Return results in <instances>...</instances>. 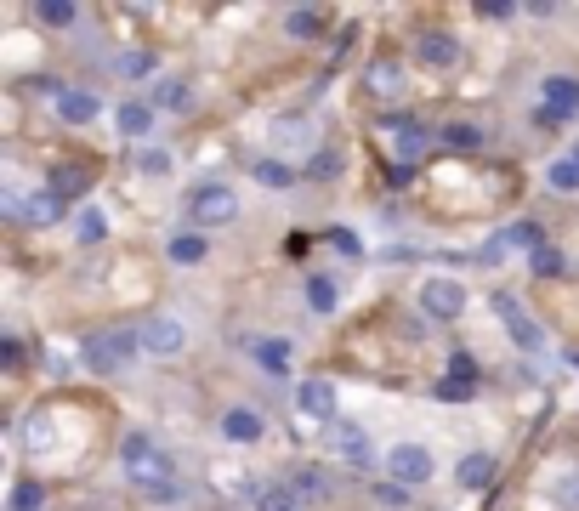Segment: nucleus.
<instances>
[{"instance_id": "4be33fe9", "label": "nucleus", "mask_w": 579, "mask_h": 511, "mask_svg": "<svg viewBox=\"0 0 579 511\" xmlns=\"http://www.w3.org/2000/svg\"><path fill=\"white\" fill-rule=\"evenodd\" d=\"M335 301H341L335 279L330 273H313V279H307V307H313V313H335Z\"/></svg>"}, {"instance_id": "1a4fd4ad", "label": "nucleus", "mask_w": 579, "mask_h": 511, "mask_svg": "<svg viewBox=\"0 0 579 511\" xmlns=\"http://www.w3.org/2000/svg\"><path fill=\"white\" fill-rule=\"evenodd\" d=\"M137 341H142V353L171 358V353H182V324L176 318H148V324H137Z\"/></svg>"}, {"instance_id": "dca6fc26", "label": "nucleus", "mask_w": 579, "mask_h": 511, "mask_svg": "<svg viewBox=\"0 0 579 511\" xmlns=\"http://www.w3.org/2000/svg\"><path fill=\"white\" fill-rule=\"evenodd\" d=\"M120 137H131V142H142L148 131H154V103H120Z\"/></svg>"}, {"instance_id": "c756f323", "label": "nucleus", "mask_w": 579, "mask_h": 511, "mask_svg": "<svg viewBox=\"0 0 579 511\" xmlns=\"http://www.w3.org/2000/svg\"><path fill=\"white\" fill-rule=\"evenodd\" d=\"M23 438H29V449H52V421H46V415H29V421H23Z\"/></svg>"}, {"instance_id": "4c0bfd02", "label": "nucleus", "mask_w": 579, "mask_h": 511, "mask_svg": "<svg viewBox=\"0 0 579 511\" xmlns=\"http://www.w3.org/2000/svg\"><path fill=\"white\" fill-rule=\"evenodd\" d=\"M296 489L313 500V494H330V483H324V472H296Z\"/></svg>"}, {"instance_id": "f03ea898", "label": "nucleus", "mask_w": 579, "mask_h": 511, "mask_svg": "<svg viewBox=\"0 0 579 511\" xmlns=\"http://www.w3.org/2000/svg\"><path fill=\"white\" fill-rule=\"evenodd\" d=\"M137 353H142L137 330H97V335H86V347H80L91 375H120Z\"/></svg>"}, {"instance_id": "c9c22d12", "label": "nucleus", "mask_w": 579, "mask_h": 511, "mask_svg": "<svg viewBox=\"0 0 579 511\" xmlns=\"http://www.w3.org/2000/svg\"><path fill=\"white\" fill-rule=\"evenodd\" d=\"M12 511H40V489H35V483H18V489H12Z\"/></svg>"}, {"instance_id": "ea45409f", "label": "nucleus", "mask_w": 579, "mask_h": 511, "mask_svg": "<svg viewBox=\"0 0 579 511\" xmlns=\"http://www.w3.org/2000/svg\"><path fill=\"white\" fill-rule=\"evenodd\" d=\"M330 171H341V154H335V148H324V154L313 159V177H330Z\"/></svg>"}, {"instance_id": "f3484780", "label": "nucleus", "mask_w": 579, "mask_h": 511, "mask_svg": "<svg viewBox=\"0 0 579 511\" xmlns=\"http://www.w3.org/2000/svg\"><path fill=\"white\" fill-rule=\"evenodd\" d=\"M489 477H494V455H483V449H472V455L455 466V483H460V489H483Z\"/></svg>"}, {"instance_id": "6ab92c4d", "label": "nucleus", "mask_w": 579, "mask_h": 511, "mask_svg": "<svg viewBox=\"0 0 579 511\" xmlns=\"http://www.w3.org/2000/svg\"><path fill=\"white\" fill-rule=\"evenodd\" d=\"M250 353H256V364H262L267 375H284V370H290V341H284V335H273V341H256Z\"/></svg>"}, {"instance_id": "7ed1b4c3", "label": "nucleus", "mask_w": 579, "mask_h": 511, "mask_svg": "<svg viewBox=\"0 0 579 511\" xmlns=\"http://www.w3.org/2000/svg\"><path fill=\"white\" fill-rule=\"evenodd\" d=\"M233 216H239V194H233L228 182H199V188H188V222L199 233L228 228Z\"/></svg>"}, {"instance_id": "473e14b6", "label": "nucleus", "mask_w": 579, "mask_h": 511, "mask_svg": "<svg viewBox=\"0 0 579 511\" xmlns=\"http://www.w3.org/2000/svg\"><path fill=\"white\" fill-rule=\"evenodd\" d=\"M534 273H540V279H557V273H562V250L540 245V250H534Z\"/></svg>"}, {"instance_id": "39448f33", "label": "nucleus", "mask_w": 579, "mask_h": 511, "mask_svg": "<svg viewBox=\"0 0 579 511\" xmlns=\"http://www.w3.org/2000/svg\"><path fill=\"white\" fill-rule=\"evenodd\" d=\"M579 114V80L574 74H551L545 80V97H540V125H562Z\"/></svg>"}, {"instance_id": "a211bd4d", "label": "nucleus", "mask_w": 579, "mask_h": 511, "mask_svg": "<svg viewBox=\"0 0 579 511\" xmlns=\"http://www.w3.org/2000/svg\"><path fill=\"white\" fill-rule=\"evenodd\" d=\"M205 233H171V245H165V256H171L176 267H193V262H205Z\"/></svg>"}, {"instance_id": "bb28decb", "label": "nucleus", "mask_w": 579, "mask_h": 511, "mask_svg": "<svg viewBox=\"0 0 579 511\" xmlns=\"http://www.w3.org/2000/svg\"><path fill=\"white\" fill-rule=\"evenodd\" d=\"M154 103H159V108H176V114H182V108H193V91L182 86V80H159V86H154Z\"/></svg>"}, {"instance_id": "f704fd0d", "label": "nucleus", "mask_w": 579, "mask_h": 511, "mask_svg": "<svg viewBox=\"0 0 579 511\" xmlns=\"http://www.w3.org/2000/svg\"><path fill=\"white\" fill-rule=\"evenodd\" d=\"M256 506H262V511H296V494H290V489H262Z\"/></svg>"}, {"instance_id": "2f4dec72", "label": "nucleus", "mask_w": 579, "mask_h": 511, "mask_svg": "<svg viewBox=\"0 0 579 511\" xmlns=\"http://www.w3.org/2000/svg\"><path fill=\"white\" fill-rule=\"evenodd\" d=\"M114 69H120L125 80H137V74H154V57H148V52H125Z\"/></svg>"}, {"instance_id": "7c9ffc66", "label": "nucleus", "mask_w": 579, "mask_h": 511, "mask_svg": "<svg viewBox=\"0 0 579 511\" xmlns=\"http://www.w3.org/2000/svg\"><path fill=\"white\" fill-rule=\"evenodd\" d=\"M86 188V171H74V165H63V171H52V194L63 199V194H80Z\"/></svg>"}, {"instance_id": "9b49d317", "label": "nucleus", "mask_w": 579, "mask_h": 511, "mask_svg": "<svg viewBox=\"0 0 579 511\" xmlns=\"http://www.w3.org/2000/svg\"><path fill=\"white\" fill-rule=\"evenodd\" d=\"M97 114H103V97L86 91V86H69L63 97H57V120L63 125H91Z\"/></svg>"}, {"instance_id": "f257e3e1", "label": "nucleus", "mask_w": 579, "mask_h": 511, "mask_svg": "<svg viewBox=\"0 0 579 511\" xmlns=\"http://www.w3.org/2000/svg\"><path fill=\"white\" fill-rule=\"evenodd\" d=\"M120 466H125V477L137 483V494H148V500H159V506L182 500V483H176V460L165 455L154 438H125V443H120Z\"/></svg>"}, {"instance_id": "4468645a", "label": "nucleus", "mask_w": 579, "mask_h": 511, "mask_svg": "<svg viewBox=\"0 0 579 511\" xmlns=\"http://www.w3.org/2000/svg\"><path fill=\"white\" fill-rule=\"evenodd\" d=\"M6 211L23 216L29 228H46V222H57V211H63V199L57 194H40V199H6Z\"/></svg>"}, {"instance_id": "0eeeda50", "label": "nucleus", "mask_w": 579, "mask_h": 511, "mask_svg": "<svg viewBox=\"0 0 579 511\" xmlns=\"http://www.w3.org/2000/svg\"><path fill=\"white\" fill-rule=\"evenodd\" d=\"M466 307V284L460 279H426L421 284V313L426 318H455Z\"/></svg>"}, {"instance_id": "58836bf2", "label": "nucleus", "mask_w": 579, "mask_h": 511, "mask_svg": "<svg viewBox=\"0 0 579 511\" xmlns=\"http://www.w3.org/2000/svg\"><path fill=\"white\" fill-rule=\"evenodd\" d=\"M0 364H6V370H18V364H23V341H18V335L0 341Z\"/></svg>"}, {"instance_id": "f8f14e48", "label": "nucleus", "mask_w": 579, "mask_h": 511, "mask_svg": "<svg viewBox=\"0 0 579 511\" xmlns=\"http://www.w3.org/2000/svg\"><path fill=\"white\" fill-rule=\"evenodd\" d=\"M330 449L341 460H358V466H369V455H375V443H369L364 426H352V421H335L330 426Z\"/></svg>"}, {"instance_id": "aec40b11", "label": "nucleus", "mask_w": 579, "mask_h": 511, "mask_svg": "<svg viewBox=\"0 0 579 511\" xmlns=\"http://www.w3.org/2000/svg\"><path fill=\"white\" fill-rule=\"evenodd\" d=\"M438 142L443 148H460V154H472V148H483V131H477V125H466V120H449L438 131Z\"/></svg>"}, {"instance_id": "6e6552de", "label": "nucleus", "mask_w": 579, "mask_h": 511, "mask_svg": "<svg viewBox=\"0 0 579 511\" xmlns=\"http://www.w3.org/2000/svg\"><path fill=\"white\" fill-rule=\"evenodd\" d=\"M517 245H528V250H540V228H534V222H511L506 233H494L489 245L477 250V262H506L511 250Z\"/></svg>"}, {"instance_id": "e433bc0d", "label": "nucleus", "mask_w": 579, "mask_h": 511, "mask_svg": "<svg viewBox=\"0 0 579 511\" xmlns=\"http://www.w3.org/2000/svg\"><path fill=\"white\" fill-rule=\"evenodd\" d=\"M369 80H375V91H398V63H375Z\"/></svg>"}, {"instance_id": "c85d7f7f", "label": "nucleus", "mask_w": 579, "mask_h": 511, "mask_svg": "<svg viewBox=\"0 0 579 511\" xmlns=\"http://www.w3.org/2000/svg\"><path fill=\"white\" fill-rule=\"evenodd\" d=\"M74 18H80V12H74L69 0H52V6H40V23H46V29H69Z\"/></svg>"}, {"instance_id": "b1692460", "label": "nucleus", "mask_w": 579, "mask_h": 511, "mask_svg": "<svg viewBox=\"0 0 579 511\" xmlns=\"http://www.w3.org/2000/svg\"><path fill=\"white\" fill-rule=\"evenodd\" d=\"M256 182L262 188H296V171L284 159H256Z\"/></svg>"}, {"instance_id": "412c9836", "label": "nucleus", "mask_w": 579, "mask_h": 511, "mask_svg": "<svg viewBox=\"0 0 579 511\" xmlns=\"http://www.w3.org/2000/svg\"><path fill=\"white\" fill-rule=\"evenodd\" d=\"M545 182H551L557 194H579V148H574V154H562L557 165L545 171Z\"/></svg>"}, {"instance_id": "ddd939ff", "label": "nucleus", "mask_w": 579, "mask_h": 511, "mask_svg": "<svg viewBox=\"0 0 579 511\" xmlns=\"http://www.w3.org/2000/svg\"><path fill=\"white\" fill-rule=\"evenodd\" d=\"M415 57L432 63V69H455V63H460V40L455 35H421V40H415Z\"/></svg>"}, {"instance_id": "393cba45", "label": "nucleus", "mask_w": 579, "mask_h": 511, "mask_svg": "<svg viewBox=\"0 0 579 511\" xmlns=\"http://www.w3.org/2000/svg\"><path fill=\"white\" fill-rule=\"evenodd\" d=\"M472 392H477V375H455V370H449V375L438 381V398H443V404H466Z\"/></svg>"}, {"instance_id": "a878e982", "label": "nucleus", "mask_w": 579, "mask_h": 511, "mask_svg": "<svg viewBox=\"0 0 579 511\" xmlns=\"http://www.w3.org/2000/svg\"><path fill=\"white\" fill-rule=\"evenodd\" d=\"M392 131H398V148H404L409 159H415V154L426 148V142H432V137H426V125H421V120H392Z\"/></svg>"}, {"instance_id": "72a5a7b5", "label": "nucleus", "mask_w": 579, "mask_h": 511, "mask_svg": "<svg viewBox=\"0 0 579 511\" xmlns=\"http://www.w3.org/2000/svg\"><path fill=\"white\" fill-rule=\"evenodd\" d=\"M137 165L148 171V177H165V171H171V154H165V148H142Z\"/></svg>"}, {"instance_id": "cd10ccee", "label": "nucleus", "mask_w": 579, "mask_h": 511, "mask_svg": "<svg viewBox=\"0 0 579 511\" xmlns=\"http://www.w3.org/2000/svg\"><path fill=\"white\" fill-rule=\"evenodd\" d=\"M284 29H290V40H313L318 29H324V18H318L313 6H301V12H290V23H284Z\"/></svg>"}, {"instance_id": "423d86ee", "label": "nucleus", "mask_w": 579, "mask_h": 511, "mask_svg": "<svg viewBox=\"0 0 579 511\" xmlns=\"http://www.w3.org/2000/svg\"><path fill=\"white\" fill-rule=\"evenodd\" d=\"M386 472L398 489H421L426 477H432V455H426L421 443H398L392 455H386Z\"/></svg>"}, {"instance_id": "9d476101", "label": "nucleus", "mask_w": 579, "mask_h": 511, "mask_svg": "<svg viewBox=\"0 0 579 511\" xmlns=\"http://www.w3.org/2000/svg\"><path fill=\"white\" fill-rule=\"evenodd\" d=\"M296 409L307 415V421H324V426H335V387L330 381H301L296 387Z\"/></svg>"}, {"instance_id": "2eb2a0df", "label": "nucleus", "mask_w": 579, "mask_h": 511, "mask_svg": "<svg viewBox=\"0 0 579 511\" xmlns=\"http://www.w3.org/2000/svg\"><path fill=\"white\" fill-rule=\"evenodd\" d=\"M222 438L228 443H256L262 438V415H256V409H228V415H222Z\"/></svg>"}, {"instance_id": "5701e85b", "label": "nucleus", "mask_w": 579, "mask_h": 511, "mask_svg": "<svg viewBox=\"0 0 579 511\" xmlns=\"http://www.w3.org/2000/svg\"><path fill=\"white\" fill-rule=\"evenodd\" d=\"M74 239H80V245H97V239H108V216L97 211V205H86V211L74 216Z\"/></svg>"}, {"instance_id": "20e7f679", "label": "nucleus", "mask_w": 579, "mask_h": 511, "mask_svg": "<svg viewBox=\"0 0 579 511\" xmlns=\"http://www.w3.org/2000/svg\"><path fill=\"white\" fill-rule=\"evenodd\" d=\"M494 313H500L506 335L517 341V347H523V353H545V330L534 324V313H528L517 296H506V290H500V296H494Z\"/></svg>"}]
</instances>
